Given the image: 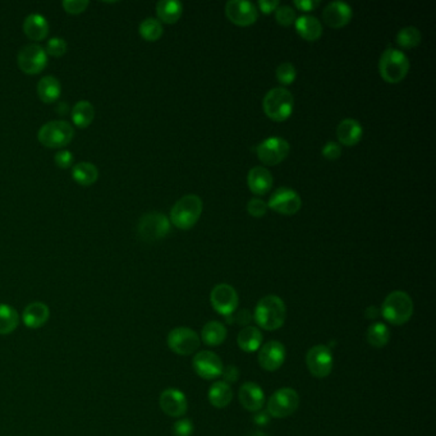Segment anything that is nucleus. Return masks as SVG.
Returning a JSON list of instances; mask_svg holds the SVG:
<instances>
[{
	"mask_svg": "<svg viewBox=\"0 0 436 436\" xmlns=\"http://www.w3.org/2000/svg\"><path fill=\"white\" fill-rule=\"evenodd\" d=\"M285 315L287 309L282 298L270 294L257 302L254 318L256 324L264 330H276L283 327Z\"/></svg>",
	"mask_w": 436,
	"mask_h": 436,
	"instance_id": "f257e3e1",
	"label": "nucleus"
},
{
	"mask_svg": "<svg viewBox=\"0 0 436 436\" xmlns=\"http://www.w3.org/2000/svg\"><path fill=\"white\" fill-rule=\"evenodd\" d=\"M380 314L382 318L393 325H404L413 315L412 298L406 292H391L382 302Z\"/></svg>",
	"mask_w": 436,
	"mask_h": 436,
	"instance_id": "f03ea898",
	"label": "nucleus"
},
{
	"mask_svg": "<svg viewBox=\"0 0 436 436\" xmlns=\"http://www.w3.org/2000/svg\"><path fill=\"white\" fill-rule=\"evenodd\" d=\"M204 204L196 195H186L177 201L171 211V221L173 226L179 229H191L201 218Z\"/></svg>",
	"mask_w": 436,
	"mask_h": 436,
	"instance_id": "7ed1b4c3",
	"label": "nucleus"
},
{
	"mask_svg": "<svg viewBox=\"0 0 436 436\" xmlns=\"http://www.w3.org/2000/svg\"><path fill=\"white\" fill-rule=\"evenodd\" d=\"M263 108L265 114L274 122H284L292 116L294 108V98L284 87H275L266 92Z\"/></svg>",
	"mask_w": 436,
	"mask_h": 436,
	"instance_id": "20e7f679",
	"label": "nucleus"
},
{
	"mask_svg": "<svg viewBox=\"0 0 436 436\" xmlns=\"http://www.w3.org/2000/svg\"><path fill=\"white\" fill-rule=\"evenodd\" d=\"M409 61L407 55L398 49L389 47L382 53L379 62V72L388 83H400L408 74Z\"/></svg>",
	"mask_w": 436,
	"mask_h": 436,
	"instance_id": "39448f33",
	"label": "nucleus"
},
{
	"mask_svg": "<svg viewBox=\"0 0 436 436\" xmlns=\"http://www.w3.org/2000/svg\"><path fill=\"white\" fill-rule=\"evenodd\" d=\"M74 136V129L65 120L47 122L39 129L37 138L41 145L50 149H61L68 145Z\"/></svg>",
	"mask_w": 436,
	"mask_h": 436,
	"instance_id": "423d86ee",
	"label": "nucleus"
},
{
	"mask_svg": "<svg viewBox=\"0 0 436 436\" xmlns=\"http://www.w3.org/2000/svg\"><path fill=\"white\" fill-rule=\"evenodd\" d=\"M138 236L146 242L163 239L171 230V220L159 211L147 212L138 221Z\"/></svg>",
	"mask_w": 436,
	"mask_h": 436,
	"instance_id": "0eeeda50",
	"label": "nucleus"
},
{
	"mask_svg": "<svg viewBox=\"0 0 436 436\" xmlns=\"http://www.w3.org/2000/svg\"><path fill=\"white\" fill-rule=\"evenodd\" d=\"M300 406V395L292 388H282L275 391L268 402L270 417L284 418L293 415Z\"/></svg>",
	"mask_w": 436,
	"mask_h": 436,
	"instance_id": "6e6552de",
	"label": "nucleus"
},
{
	"mask_svg": "<svg viewBox=\"0 0 436 436\" xmlns=\"http://www.w3.org/2000/svg\"><path fill=\"white\" fill-rule=\"evenodd\" d=\"M168 347L175 355L190 356L200 347V336L190 327H175L166 338Z\"/></svg>",
	"mask_w": 436,
	"mask_h": 436,
	"instance_id": "1a4fd4ad",
	"label": "nucleus"
},
{
	"mask_svg": "<svg viewBox=\"0 0 436 436\" xmlns=\"http://www.w3.org/2000/svg\"><path fill=\"white\" fill-rule=\"evenodd\" d=\"M290 144L283 137H269L256 147L259 160L266 165H278L290 154Z\"/></svg>",
	"mask_w": 436,
	"mask_h": 436,
	"instance_id": "9d476101",
	"label": "nucleus"
},
{
	"mask_svg": "<svg viewBox=\"0 0 436 436\" xmlns=\"http://www.w3.org/2000/svg\"><path fill=\"white\" fill-rule=\"evenodd\" d=\"M238 293L236 290L226 284L221 283L214 287V290L211 291L210 294V302L214 309L218 312L219 315L227 318L235 314L237 307H238Z\"/></svg>",
	"mask_w": 436,
	"mask_h": 436,
	"instance_id": "9b49d317",
	"label": "nucleus"
},
{
	"mask_svg": "<svg viewBox=\"0 0 436 436\" xmlns=\"http://www.w3.org/2000/svg\"><path fill=\"white\" fill-rule=\"evenodd\" d=\"M306 364L309 367V373L315 378L324 379L331 373L333 370V355L327 345H318L309 348L306 356Z\"/></svg>",
	"mask_w": 436,
	"mask_h": 436,
	"instance_id": "f8f14e48",
	"label": "nucleus"
},
{
	"mask_svg": "<svg viewBox=\"0 0 436 436\" xmlns=\"http://www.w3.org/2000/svg\"><path fill=\"white\" fill-rule=\"evenodd\" d=\"M19 69L28 74H37L45 69L47 54L43 46L28 44L19 50L17 56Z\"/></svg>",
	"mask_w": 436,
	"mask_h": 436,
	"instance_id": "ddd939ff",
	"label": "nucleus"
},
{
	"mask_svg": "<svg viewBox=\"0 0 436 436\" xmlns=\"http://www.w3.org/2000/svg\"><path fill=\"white\" fill-rule=\"evenodd\" d=\"M301 206L302 199L298 192L287 187H282L274 191L270 200L268 202V208L282 215H294L300 211Z\"/></svg>",
	"mask_w": 436,
	"mask_h": 436,
	"instance_id": "4468645a",
	"label": "nucleus"
},
{
	"mask_svg": "<svg viewBox=\"0 0 436 436\" xmlns=\"http://www.w3.org/2000/svg\"><path fill=\"white\" fill-rule=\"evenodd\" d=\"M226 14L228 19L241 28H247L254 25L259 19V10L256 6L245 0H232L226 6Z\"/></svg>",
	"mask_w": 436,
	"mask_h": 436,
	"instance_id": "2eb2a0df",
	"label": "nucleus"
},
{
	"mask_svg": "<svg viewBox=\"0 0 436 436\" xmlns=\"http://www.w3.org/2000/svg\"><path fill=\"white\" fill-rule=\"evenodd\" d=\"M193 370L196 373L205 379V380H212L219 378L223 373V362L218 355L210 351H201L197 355L193 357Z\"/></svg>",
	"mask_w": 436,
	"mask_h": 436,
	"instance_id": "dca6fc26",
	"label": "nucleus"
},
{
	"mask_svg": "<svg viewBox=\"0 0 436 436\" xmlns=\"http://www.w3.org/2000/svg\"><path fill=\"white\" fill-rule=\"evenodd\" d=\"M285 361V347L278 340H270L259 352V364L266 371H276Z\"/></svg>",
	"mask_w": 436,
	"mask_h": 436,
	"instance_id": "f3484780",
	"label": "nucleus"
},
{
	"mask_svg": "<svg viewBox=\"0 0 436 436\" xmlns=\"http://www.w3.org/2000/svg\"><path fill=\"white\" fill-rule=\"evenodd\" d=\"M160 408L171 417H182L188 409V402L184 393L174 388H169L160 394Z\"/></svg>",
	"mask_w": 436,
	"mask_h": 436,
	"instance_id": "a211bd4d",
	"label": "nucleus"
},
{
	"mask_svg": "<svg viewBox=\"0 0 436 436\" xmlns=\"http://www.w3.org/2000/svg\"><path fill=\"white\" fill-rule=\"evenodd\" d=\"M352 8L342 1L329 3L323 12L324 23L331 28H342L347 26L352 19Z\"/></svg>",
	"mask_w": 436,
	"mask_h": 436,
	"instance_id": "6ab92c4d",
	"label": "nucleus"
},
{
	"mask_svg": "<svg viewBox=\"0 0 436 436\" xmlns=\"http://www.w3.org/2000/svg\"><path fill=\"white\" fill-rule=\"evenodd\" d=\"M238 398L243 408L250 412L261 411L265 404L264 391L256 382H247L239 388Z\"/></svg>",
	"mask_w": 436,
	"mask_h": 436,
	"instance_id": "aec40b11",
	"label": "nucleus"
},
{
	"mask_svg": "<svg viewBox=\"0 0 436 436\" xmlns=\"http://www.w3.org/2000/svg\"><path fill=\"white\" fill-rule=\"evenodd\" d=\"M273 175L264 166H254L247 177V184L248 188L254 195L263 196L272 190L273 187Z\"/></svg>",
	"mask_w": 436,
	"mask_h": 436,
	"instance_id": "412c9836",
	"label": "nucleus"
},
{
	"mask_svg": "<svg viewBox=\"0 0 436 436\" xmlns=\"http://www.w3.org/2000/svg\"><path fill=\"white\" fill-rule=\"evenodd\" d=\"M362 135H364L362 126L356 119H343L336 128V137L339 142L348 147L357 145L361 141Z\"/></svg>",
	"mask_w": 436,
	"mask_h": 436,
	"instance_id": "4be33fe9",
	"label": "nucleus"
},
{
	"mask_svg": "<svg viewBox=\"0 0 436 436\" xmlns=\"http://www.w3.org/2000/svg\"><path fill=\"white\" fill-rule=\"evenodd\" d=\"M50 318V309L44 302H32L22 312V321L30 329L44 327Z\"/></svg>",
	"mask_w": 436,
	"mask_h": 436,
	"instance_id": "5701e85b",
	"label": "nucleus"
},
{
	"mask_svg": "<svg viewBox=\"0 0 436 436\" xmlns=\"http://www.w3.org/2000/svg\"><path fill=\"white\" fill-rule=\"evenodd\" d=\"M23 31L28 39L34 41H41L49 34V23L43 14L32 13L25 19Z\"/></svg>",
	"mask_w": 436,
	"mask_h": 436,
	"instance_id": "b1692460",
	"label": "nucleus"
},
{
	"mask_svg": "<svg viewBox=\"0 0 436 436\" xmlns=\"http://www.w3.org/2000/svg\"><path fill=\"white\" fill-rule=\"evenodd\" d=\"M294 25L298 35L306 41H316L323 35V25L316 17L302 16Z\"/></svg>",
	"mask_w": 436,
	"mask_h": 436,
	"instance_id": "393cba45",
	"label": "nucleus"
},
{
	"mask_svg": "<svg viewBox=\"0 0 436 436\" xmlns=\"http://www.w3.org/2000/svg\"><path fill=\"white\" fill-rule=\"evenodd\" d=\"M62 92V85L54 76H45L37 83V94L41 100L50 104L59 99Z\"/></svg>",
	"mask_w": 436,
	"mask_h": 436,
	"instance_id": "a878e982",
	"label": "nucleus"
},
{
	"mask_svg": "<svg viewBox=\"0 0 436 436\" xmlns=\"http://www.w3.org/2000/svg\"><path fill=\"white\" fill-rule=\"evenodd\" d=\"M238 347L247 353L256 352L263 345V334L260 329L256 327H246L241 330L237 338Z\"/></svg>",
	"mask_w": 436,
	"mask_h": 436,
	"instance_id": "bb28decb",
	"label": "nucleus"
},
{
	"mask_svg": "<svg viewBox=\"0 0 436 436\" xmlns=\"http://www.w3.org/2000/svg\"><path fill=\"white\" fill-rule=\"evenodd\" d=\"M208 397L214 407L226 408L233 400V391L227 382H217L210 386Z\"/></svg>",
	"mask_w": 436,
	"mask_h": 436,
	"instance_id": "cd10ccee",
	"label": "nucleus"
},
{
	"mask_svg": "<svg viewBox=\"0 0 436 436\" xmlns=\"http://www.w3.org/2000/svg\"><path fill=\"white\" fill-rule=\"evenodd\" d=\"M182 12V3L175 0H162L156 4L157 19L164 23H175L181 19Z\"/></svg>",
	"mask_w": 436,
	"mask_h": 436,
	"instance_id": "c85d7f7f",
	"label": "nucleus"
},
{
	"mask_svg": "<svg viewBox=\"0 0 436 436\" xmlns=\"http://www.w3.org/2000/svg\"><path fill=\"white\" fill-rule=\"evenodd\" d=\"M202 342L209 347H218L223 345L227 338V329L219 321H210L201 333Z\"/></svg>",
	"mask_w": 436,
	"mask_h": 436,
	"instance_id": "c756f323",
	"label": "nucleus"
},
{
	"mask_svg": "<svg viewBox=\"0 0 436 436\" xmlns=\"http://www.w3.org/2000/svg\"><path fill=\"white\" fill-rule=\"evenodd\" d=\"M99 171L92 163L82 162L76 164L72 169V178L81 186H91L98 181Z\"/></svg>",
	"mask_w": 436,
	"mask_h": 436,
	"instance_id": "7c9ffc66",
	"label": "nucleus"
},
{
	"mask_svg": "<svg viewBox=\"0 0 436 436\" xmlns=\"http://www.w3.org/2000/svg\"><path fill=\"white\" fill-rule=\"evenodd\" d=\"M95 118V108L90 101L81 100L73 107L72 120L78 128L89 127Z\"/></svg>",
	"mask_w": 436,
	"mask_h": 436,
	"instance_id": "2f4dec72",
	"label": "nucleus"
},
{
	"mask_svg": "<svg viewBox=\"0 0 436 436\" xmlns=\"http://www.w3.org/2000/svg\"><path fill=\"white\" fill-rule=\"evenodd\" d=\"M19 324L17 309L10 305L0 303V336H8L13 333Z\"/></svg>",
	"mask_w": 436,
	"mask_h": 436,
	"instance_id": "473e14b6",
	"label": "nucleus"
},
{
	"mask_svg": "<svg viewBox=\"0 0 436 436\" xmlns=\"http://www.w3.org/2000/svg\"><path fill=\"white\" fill-rule=\"evenodd\" d=\"M367 342L373 348H382L391 340L389 327L382 323H373L367 330Z\"/></svg>",
	"mask_w": 436,
	"mask_h": 436,
	"instance_id": "72a5a7b5",
	"label": "nucleus"
},
{
	"mask_svg": "<svg viewBox=\"0 0 436 436\" xmlns=\"http://www.w3.org/2000/svg\"><path fill=\"white\" fill-rule=\"evenodd\" d=\"M140 35L146 41H156L163 36V25L157 19H146L140 25Z\"/></svg>",
	"mask_w": 436,
	"mask_h": 436,
	"instance_id": "f704fd0d",
	"label": "nucleus"
},
{
	"mask_svg": "<svg viewBox=\"0 0 436 436\" xmlns=\"http://www.w3.org/2000/svg\"><path fill=\"white\" fill-rule=\"evenodd\" d=\"M421 32L419 30L416 28H404L400 30L397 35V44L403 47V49H412V47H416L419 45L421 43Z\"/></svg>",
	"mask_w": 436,
	"mask_h": 436,
	"instance_id": "c9c22d12",
	"label": "nucleus"
},
{
	"mask_svg": "<svg viewBox=\"0 0 436 436\" xmlns=\"http://www.w3.org/2000/svg\"><path fill=\"white\" fill-rule=\"evenodd\" d=\"M296 77H297L296 67L290 62L282 63L276 68V80L284 86L292 85L296 80Z\"/></svg>",
	"mask_w": 436,
	"mask_h": 436,
	"instance_id": "e433bc0d",
	"label": "nucleus"
},
{
	"mask_svg": "<svg viewBox=\"0 0 436 436\" xmlns=\"http://www.w3.org/2000/svg\"><path fill=\"white\" fill-rule=\"evenodd\" d=\"M275 19L281 26L288 28L296 22V12L290 6H279L275 10Z\"/></svg>",
	"mask_w": 436,
	"mask_h": 436,
	"instance_id": "4c0bfd02",
	"label": "nucleus"
},
{
	"mask_svg": "<svg viewBox=\"0 0 436 436\" xmlns=\"http://www.w3.org/2000/svg\"><path fill=\"white\" fill-rule=\"evenodd\" d=\"M67 43L62 37H52L46 43V54L52 55L55 58H59L67 53Z\"/></svg>",
	"mask_w": 436,
	"mask_h": 436,
	"instance_id": "58836bf2",
	"label": "nucleus"
},
{
	"mask_svg": "<svg viewBox=\"0 0 436 436\" xmlns=\"http://www.w3.org/2000/svg\"><path fill=\"white\" fill-rule=\"evenodd\" d=\"M268 204L260 199H252L247 204V211L254 218H263L268 212Z\"/></svg>",
	"mask_w": 436,
	"mask_h": 436,
	"instance_id": "ea45409f",
	"label": "nucleus"
},
{
	"mask_svg": "<svg viewBox=\"0 0 436 436\" xmlns=\"http://www.w3.org/2000/svg\"><path fill=\"white\" fill-rule=\"evenodd\" d=\"M62 6L67 13L80 14L89 7V1L87 0H64Z\"/></svg>",
	"mask_w": 436,
	"mask_h": 436,
	"instance_id": "a19ab883",
	"label": "nucleus"
},
{
	"mask_svg": "<svg viewBox=\"0 0 436 436\" xmlns=\"http://www.w3.org/2000/svg\"><path fill=\"white\" fill-rule=\"evenodd\" d=\"M173 433L175 436H191L193 434V424L188 418H182L177 421L173 426Z\"/></svg>",
	"mask_w": 436,
	"mask_h": 436,
	"instance_id": "79ce46f5",
	"label": "nucleus"
},
{
	"mask_svg": "<svg viewBox=\"0 0 436 436\" xmlns=\"http://www.w3.org/2000/svg\"><path fill=\"white\" fill-rule=\"evenodd\" d=\"M323 155H324V157H327V160H336L342 155V147L336 142L330 141L323 147Z\"/></svg>",
	"mask_w": 436,
	"mask_h": 436,
	"instance_id": "37998d69",
	"label": "nucleus"
},
{
	"mask_svg": "<svg viewBox=\"0 0 436 436\" xmlns=\"http://www.w3.org/2000/svg\"><path fill=\"white\" fill-rule=\"evenodd\" d=\"M54 160L59 168L67 169V168H69V166L72 165V153L68 151V150H61V151H58V153L55 154Z\"/></svg>",
	"mask_w": 436,
	"mask_h": 436,
	"instance_id": "c03bdc74",
	"label": "nucleus"
},
{
	"mask_svg": "<svg viewBox=\"0 0 436 436\" xmlns=\"http://www.w3.org/2000/svg\"><path fill=\"white\" fill-rule=\"evenodd\" d=\"M278 0H260L259 1V10H261L264 14H272L279 7Z\"/></svg>",
	"mask_w": 436,
	"mask_h": 436,
	"instance_id": "a18cd8bd",
	"label": "nucleus"
},
{
	"mask_svg": "<svg viewBox=\"0 0 436 436\" xmlns=\"http://www.w3.org/2000/svg\"><path fill=\"white\" fill-rule=\"evenodd\" d=\"M223 378H224V382L227 384H233L238 380L239 378V371L237 369L236 366H228L226 369H223Z\"/></svg>",
	"mask_w": 436,
	"mask_h": 436,
	"instance_id": "49530a36",
	"label": "nucleus"
},
{
	"mask_svg": "<svg viewBox=\"0 0 436 436\" xmlns=\"http://www.w3.org/2000/svg\"><path fill=\"white\" fill-rule=\"evenodd\" d=\"M294 6H296V8L303 10V12H311V10L318 8L320 6V1L318 0H296Z\"/></svg>",
	"mask_w": 436,
	"mask_h": 436,
	"instance_id": "de8ad7c7",
	"label": "nucleus"
},
{
	"mask_svg": "<svg viewBox=\"0 0 436 436\" xmlns=\"http://www.w3.org/2000/svg\"><path fill=\"white\" fill-rule=\"evenodd\" d=\"M254 424L257 425V426H266L269 422H270V415H269V412L268 411H257L256 413L254 415Z\"/></svg>",
	"mask_w": 436,
	"mask_h": 436,
	"instance_id": "09e8293b",
	"label": "nucleus"
},
{
	"mask_svg": "<svg viewBox=\"0 0 436 436\" xmlns=\"http://www.w3.org/2000/svg\"><path fill=\"white\" fill-rule=\"evenodd\" d=\"M235 320L239 325H248L251 323V320H252V315H251V312L248 309H239L237 312L236 316H235Z\"/></svg>",
	"mask_w": 436,
	"mask_h": 436,
	"instance_id": "8fccbe9b",
	"label": "nucleus"
},
{
	"mask_svg": "<svg viewBox=\"0 0 436 436\" xmlns=\"http://www.w3.org/2000/svg\"><path fill=\"white\" fill-rule=\"evenodd\" d=\"M382 314H380V309H378L376 306H370L369 309L364 311V316L370 320H375V318H379Z\"/></svg>",
	"mask_w": 436,
	"mask_h": 436,
	"instance_id": "3c124183",
	"label": "nucleus"
},
{
	"mask_svg": "<svg viewBox=\"0 0 436 436\" xmlns=\"http://www.w3.org/2000/svg\"><path fill=\"white\" fill-rule=\"evenodd\" d=\"M247 436H269L264 434V433H261V431H256V433H252V434H250V435Z\"/></svg>",
	"mask_w": 436,
	"mask_h": 436,
	"instance_id": "603ef678",
	"label": "nucleus"
}]
</instances>
